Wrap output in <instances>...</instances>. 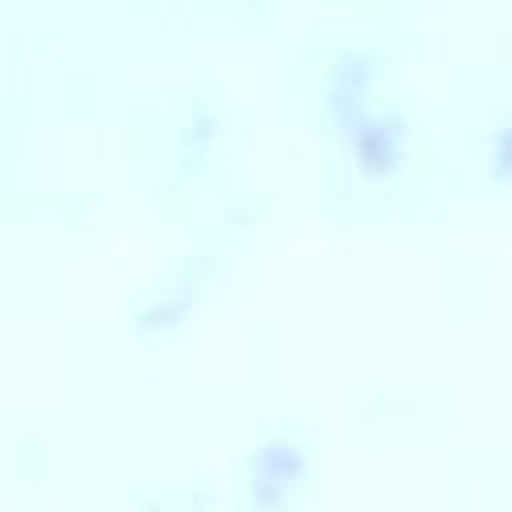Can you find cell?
<instances>
[{
    "label": "cell",
    "mask_w": 512,
    "mask_h": 512,
    "mask_svg": "<svg viewBox=\"0 0 512 512\" xmlns=\"http://www.w3.org/2000/svg\"><path fill=\"white\" fill-rule=\"evenodd\" d=\"M368 76H372V64L356 52L340 64V76L332 84V96H328V108L332 116L340 120L352 152H356V164L372 176H388L396 164H400V124H388V120H376L368 108H364V88H368Z\"/></svg>",
    "instance_id": "cell-1"
},
{
    "label": "cell",
    "mask_w": 512,
    "mask_h": 512,
    "mask_svg": "<svg viewBox=\"0 0 512 512\" xmlns=\"http://www.w3.org/2000/svg\"><path fill=\"white\" fill-rule=\"evenodd\" d=\"M308 476V452L292 436L264 440L248 460V504L256 508H280L288 504Z\"/></svg>",
    "instance_id": "cell-2"
},
{
    "label": "cell",
    "mask_w": 512,
    "mask_h": 512,
    "mask_svg": "<svg viewBox=\"0 0 512 512\" xmlns=\"http://www.w3.org/2000/svg\"><path fill=\"white\" fill-rule=\"evenodd\" d=\"M200 276H204V260H196V268L184 264L180 276H176V284H172V292H164L152 308L140 312V328H168V324H180L184 312H188V304L196 300Z\"/></svg>",
    "instance_id": "cell-3"
},
{
    "label": "cell",
    "mask_w": 512,
    "mask_h": 512,
    "mask_svg": "<svg viewBox=\"0 0 512 512\" xmlns=\"http://www.w3.org/2000/svg\"><path fill=\"white\" fill-rule=\"evenodd\" d=\"M488 176H492V180H512V116H508V120L496 128V136H492Z\"/></svg>",
    "instance_id": "cell-4"
}]
</instances>
